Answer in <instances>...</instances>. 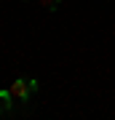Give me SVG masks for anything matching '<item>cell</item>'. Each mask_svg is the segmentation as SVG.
<instances>
[{
    "label": "cell",
    "mask_w": 115,
    "mask_h": 120,
    "mask_svg": "<svg viewBox=\"0 0 115 120\" xmlns=\"http://www.w3.org/2000/svg\"><path fill=\"white\" fill-rule=\"evenodd\" d=\"M8 91L16 101H30V94L38 91V80H32V77H16L8 86Z\"/></svg>",
    "instance_id": "1"
},
{
    "label": "cell",
    "mask_w": 115,
    "mask_h": 120,
    "mask_svg": "<svg viewBox=\"0 0 115 120\" xmlns=\"http://www.w3.org/2000/svg\"><path fill=\"white\" fill-rule=\"evenodd\" d=\"M11 101H13L11 91H8V88H5V91H0V117L11 112Z\"/></svg>",
    "instance_id": "2"
},
{
    "label": "cell",
    "mask_w": 115,
    "mask_h": 120,
    "mask_svg": "<svg viewBox=\"0 0 115 120\" xmlns=\"http://www.w3.org/2000/svg\"><path fill=\"white\" fill-rule=\"evenodd\" d=\"M40 5L46 11H56V8H59V0H40Z\"/></svg>",
    "instance_id": "3"
},
{
    "label": "cell",
    "mask_w": 115,
    "mask_h": 120,
    "mask_svg": "<svg viewBox=\"0 0 115 120\" xmlns=\"http://www.w3.org/2000/svg\"><path fill=\"white\" fill-rule=\"evenodd\" d=\"M24 3H27V0H24Z\"/></svg>",
    "instance_id": "4"
}]
</instances>
